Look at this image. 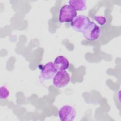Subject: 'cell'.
I'll list each match as a JSON object with an SVG mask.
<instances>
[{"mask_svg":"<svg viewBox=\"0 0 121 121\" xmlns=\"http://www.w3.org/2000/svg\"><path fill=\"white\" fill-rule=\"evenodd\" d=\"M77 16V11L69 5L63 6L60 9L58 20L60 23L71 22Z\"/></svg>","mask_w":121,"mask_h":121,"instance_id":"6da1fadb","label":"cell"},{"mask_svg":"<svg viewBox=\"0 0 121 121\" xmlns=\"http://www.w3.org/2000/svg\"><path fill=\"white\" fill-rule=\"evenodd\" d=\"M82 33L86 40L93 41L99 38L101 34V29L95 23L90 22Z\"/></svg>","mask_w":121,"mask_h":121,"instance_id":"7a4b0ae2","label":"cell"},{"mask_svg":"<svg viewBox=\"0 0 121 121\" xmlns=\"http://www.w3.org/2000/svg\"><path fill=\"white\" fill-rule=\"evenodd\" d=\"M70 80V76L66 70L58 71L53 78L52 84L57 88H63L69 83Z\"/></svg>","mask_w":121,"mask_h":121,"instance_id":"3957f363","label":"cell"},{"mask_svg":"<svg viewBox=\"0 0 121 121\" xmlns=\"http://www.w3.org/2000/svg\"><path fill=\"white\" fill-rule=\"evenodd\" d=\"M90 22V21L88 17L84 15H78L70 22V26L75 31L83 33Z\"/></svg>","mask_w":121,"mask_h":121,"instance_id":"277c9868","label":"cell"},{"mask_svg":"<svg viewBox=\"0 0 121 121\" xmlns=\"http://www.w3.org/2000/svg\"><path fill=\"white\" fill-rule=\"evenodd\" d=\"M59 119L61 121H72L76 116V111L72 106L65 105L61 106L58 112Z\"/></svg>","mask_w":121,"mask_h":121,"instance_id":"5b68a950","label":"cell"},{"mask_svg":"<svg viewBox=\"0 0 121 121\" xmlns=\"http://www.w3.org/2000/svg\"><path fill=\"white\" fill-rule=\"evenodd\" d=\"M57 71L53 62H47L43 66L42 69L39 79L42 81L51 79L54 77Z\"/></svg>","mask_w":121,"mask_h":121,"instance_id":"8992f818","label":"cell"},{"mask_svg":"<svg viewBox=\"0 0 121 121\" xmlns=\"http://www.w3.org/2000/svg\"><path fill=\"white\" fill-rule=\"evenodd\" d=\"M53 64L58 71H65L69 68V66L68 60L63 56H58L54 60Z\"/></svg>","mask_w":121,"mask_h":121,"instance_id":"52a82bcc","label":"cell"},{"mask_svg":"<svg viewBox=\"0 0 121 121\" xmlns=\"http://www.w3.org/2000/svg\"><path fill=\"white\" fill-rule=\"evenodd\" d=\"M69 4L76 11H82L87 9L85 0H70L68 1Z\"/></svg>","mask_w":121,"mask_h":121,"instance_id":"ba28073f","label":"cell"},{"mask_svg":"<svg viewBox=\"0 0 121 121\" xmlns=\"http://www.w3.org/2000/svg\"><path fill=\"white\" fill-rule=\"evenodd\" d=\"M9 95V90L5 86H1L0 89V97L1 99H6Z\"/></svg>","mask_w":121,"mask_h":121,"instance_id":"9c48e42d","label":"cell"},{"mask_svg":"<svg viewBox=\"0 0 121 121\" xmlns=\"http://www.w3.org/2000/svg\"><path fill=\"white\" fill-rule=\"evenodd\" d=\"M94 19L97 22L100 26H103L106 23V19L103 16H94Z\"/></svg>","mask_w":121,"mask_h":121,"instance_id":"30bf717a","label":"cell"}]
</instances>
